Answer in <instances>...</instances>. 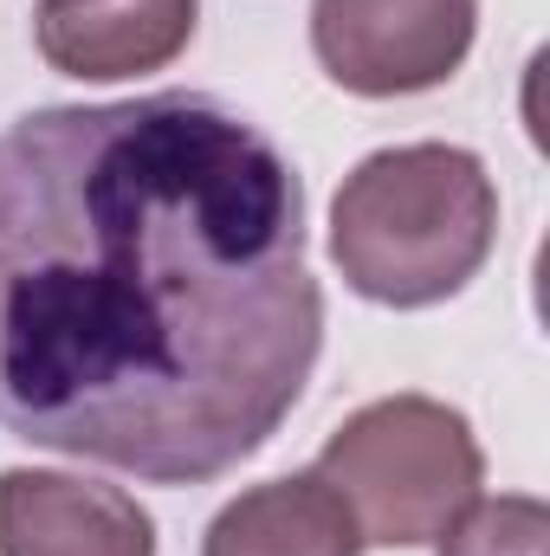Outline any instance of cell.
<instances>
[{"label":"cell","mask_w":550,"mask_h":556,"mask_svg":"<svg viewBox=\"0 0 550 556\" xmlns=\"http://www.w3.org/2000/svg\"><path fill=\"white\" fill-rule=\"evenodd\" d=\"M324 350L304 188L201 91L0 130V427L149 485H208L298 408Z\"/></svg>","instance_id":"1"},{"label":"cell","mask_w":550,"mask_h":556,"mask_svg":"<svg viewBox=\"0 0 550 556\" xmlns=\"http://www.w3.org/2000/svg\"><path fill=\"white\" fill-rule=\"evenodd\" d=\"M499 240V188L473 149L402 142L357 162L330 201V260L343 285L389 311L466 291Z\"/></svg>","instance_id":"2"},{"label":"cell","mask_w":550,"mask_h":556,"mask_svg":"<svg viewBox=\"0 0 550 556\" xmlns=\"http://www.w3.org/2000/svg\"><path fill=\"white\" fill-rule=\"evenodd\" d=\"M311 472L343 498L363 544L409 551L434 544L479 498L486 453L460 408L434 395H389L343 420Z\"/></svg>","instance_id":"3"},{"label":"cell","mask_w":550,"mask_h":556,"mask_svg":"<svg viewBox=\"0 0 550 556\" xmlns=\"http://www.w3.org/2000/svg\"><path fill=\"white\" fill-rule=\"evenodd\" d=\"M479 0H311L317 65L357 98L447 85L473 52Z\"/></svg>","instance_id":"4"},{"label":"cell","mask_w":550,"mask_h":556,"mask_svg":"<svg viewBox=\"0 0 550 556\" xmlns=\"http://www.w3.org/2000/svg\"><path fill=\"white\" fill-rule=\"evenodd\" d=\"M0 556H155V525L124 485L0 472Z\"/></svg>","instance_id":"5"},{"label":"cell","mask_w":550,"mask_h":556,"mask_svg":"<svg viewBox=\"0 0 550 556\" xmlns=\"http://www.w3.org/2000/svg\"><path fill=\"white\" fill-rule=\"evenodd\" d=\"M195 13L201 0H39L33 39L52 72L117 85L175 65L195 39Z\"/></svg>","instance_id":"6"},{"label":"cell","mask_w":550,"mask_h":556,"mask_svg":"<svg viewBox=\"0 0 550 556\" xmlns=\"http://www.w3.org/2000/svg\"><path fill=\"white\" fill-rule=\"evenodd\" d=\"M201 556H363V538L317 472H291L221 505Z\"/></svg>","instance_id":"7"},{"label":"cell","mask_w":550,"mask_h":556,"mask_svg":"<svg viewBox=\"0 0 550 556\" xmlns=\"http://www.w3.org/2000/svg\"><path fill=\"white\" fill-rule=\"evenodd\" d=\"M550 511L532 492H499V498H473L434 544L440 556H545Z\"/></svg>","instance_id":"8"}]
</instances>
